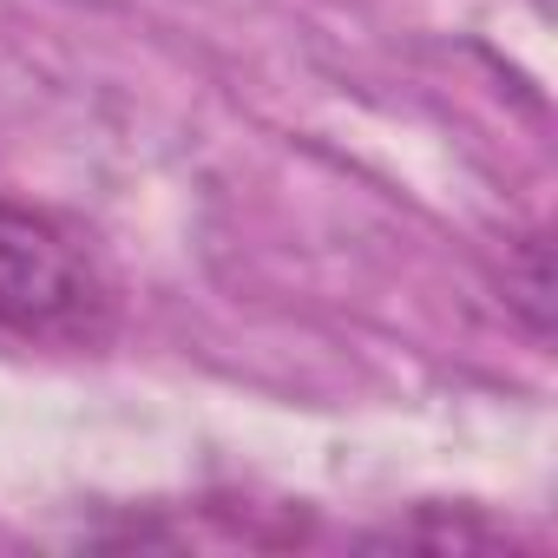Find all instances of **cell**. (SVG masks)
Wrapping results in <instances>:
<instances>
[{"label":"cell","mask_w":558,"mask_h":558,"mask_svg":"<svg viewBox=\"0 0 558 558\" xmlns=\"http://www.w3.org/2000/svg\"><path fill=\"white\" fill-rule=\"evenodd\" d=\"M119 296L99 250L40 204L0 197V336L93 349L112 336Z\"/></svg>","instance_id":"obj_1"},{"label":"cell","mask_w":558,"mask_h":558,"mask_svg":"<svg viewBox=\"0 0 558 558\" xmlns=\"http://www.w3.org/2000/svg\"><path fill=\"white\" fill-rule=\"evenodd\" d=\"M368 545H434V551H486V545H512L506 525L493 519H434V506H421L414 519H395L381 532H368Z\"/></svg>","instance_id":"obj_2"},{"label":"cell","mask_w":558,"mask_h":558,"mask_svg":"<svg viewBox=\"0 0 558 558\" xmlns=\"http://www.w3.org/2000/svg\"><path fill=\"white\" fill-rule=\"evenodd\" d=\"M532 8H538V14H545V21H551V0H532Z\"/></svg>","instance_id":"obj_3"}]
</instances>
